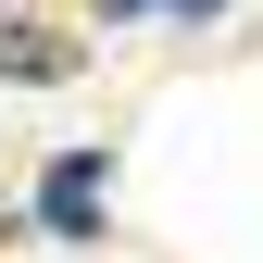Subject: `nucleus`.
<instances>
[{"label": "nucleus", "mask_w": 263, "mask_h": 263, "mask_svg": "<svg viewBox=\"0 0 263 263\" xmlns=\"http://www.w3.org/2000/svg\"><path fill=\"white\" fill-rule=\"evenodd\" d=\"M0 226H13V213H0Z\"/></svg>", "instance_id": "39448f33"}, {"label": "nucleus", "mask_w": 263, "mask_h": 263, "mask_svg": "<svg viewBox=\"0 0 263 263\" xmlns=\"http://www.w3.org/2000/svg\"><path fill=\"white\" fill-rule=\"evenodd\" d=\"M163 13H176V25H213V13H226V0H163Z\"/></svg>", "instance_id": "7ed1b4c3"}, {"label": "nucleus", "mask_w": 263, "mask_h": 263, "mask_svg": "<svg viewBox=\"0 0 263 263\" xmlns=\"http://www.w3.org/2000/svg\"><path fill=\"white\" fill-rule=\"evenodd\" d=\"M101 213H113V163L101 151H50V176H38V226H50V238H101Z\"/></svg>", "instance_id": "f257e3e1"}, {"label": "nucleus", "mask_w": 263, "mask_h": 263, "mask_svg": "<svg viewBox=\"0 0 263 263\" xmlns=\"http://www.w3.org/2000/svg\"><path fill=\"white\" fill-rule=\"evenodd\" d=\"M76 38H63V25H38V13H0V88H63L76 76Z\"/></svg>", "instance_id": "f03ea898"}, {"label": "nucleus", "mask_w": 263, "mask_h": 263, "mask_svg": "<svg viewBox=\"0 0 263 263\" xmlns=\"http://www.w3.org/2000/svg\"><path fill=\"white\" fill-rule=\"evenodd\" d=\"M88 13H101V25H125V13H151V0H88Z\"/></svg>", "instance_id": "20e7f679"}]
</instances>
